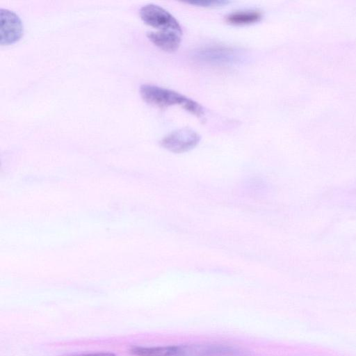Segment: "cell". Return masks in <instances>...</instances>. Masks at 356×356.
Listing matches in <instances>:
<instances>
[{
  "label": "cell",
  "mask_w": 356,
  "mask_h": 356,
  "mask_svg": "<svg viewBox=\"0 0 356 356\" xmlns=\"http://www.w3.org/2000/svg\"><path fill=\"white\" fill-rule=\"evenodd\" d=\"M143 99L149 104L159 107L178 105L191 113L201 118L204 115L202 106L194 100L172 90L151 84L140 87Z\"/></svg>",
  "instance_id": "6da1fadb"
},
{
  "label": "cell",
  "mask_w": 356,
  "mask_h": 356,
  "mask_svg": "<svg viewBox=\"0 0 356 356\" xmlns=\"http://www.w3.org/2000/svg\"><path fill=\"white\" fill-rule=\"evenodd\" d=\"M241 348L223 344H185L177 346L176 356H248Z\"/></svg>",
  "instance_id": "7a4b0ae2"
},
{
  "label": "cell",
  "mask_w": 356,
  "mask_h": 356,
  "mask_svg": "<svg viewBox=\"0 0 356 356\" xmlns=\"http://www.w3.org/2000/svg\"><path fill=\"white\" fill-rule=\"evenodd\" d=\"M140 15L145 23L160 31H172L182 34L179 22L168 11L158 5L149 3L142 6Z\"/></svg>",
  "instance_id": "3957f363"
},
{
  "label": "cell",
  "mask_w": 356,
  "mask_h": 356,
  "mask_svg": "<svg viewBox=\"0 0 356 356\" xmlns=\"http://www.w3.org/2000/svg\"><path fill=\"white\" fill-rule=\"evenodd\" d=\"M200 140V135L189 128L175 130L161 140L163 147L173 153H184L195 147Z\"/></svg>",
  "instance_id": "277c9868"
},
{
  "label": "cell",
  "mask_w": 356,
  "mask_h": 356,
  "mask_svg": "<svg viewBox=\"0 0 356 356\" xmlns=\"http://www.w3.org/2000/svg\"><path fill=\"white\" fill-rule=\"evenodd\" d=\"M0 44H9L18 40L23 33V24L19 16L12 10L0 9Z\"/></svg>",
  "instance_id": "5b68a950"
},
{
  "label": "cell",
  "mask_w": 356,
  "mask_h": 356,
  "mask_svg": "<svg viewBox=\"0 0 356 356\" xmlns=\"http://www.w3.org/2000/svg\"><path fill=\"white\" fill-rule=\"evenodd\" d=\"M196 56L200 60L213 64H229L236 63L239 55L231 48L214 47L198 51Z\"/></svg>",
  "instance_id": "8992f818"
},
{
  "label": "cell",
  "mask_w": 356,
  "mask_h": 356,
  "mask_svg": "<svg viewBox=\"0 0 356 356\" xmlns=\"http://www.w3.org/2000/svg\"><path fill=\"white\" fill-rule=\"evenodd\" d=\"M181 35L172 31H148L147 36L156 46L168 52L176 51L181 43Z\"/></svg>",
  "instance_id": "52a82bcc"
},
{
  "label": "cell",
  "mask_w": 356,
  "mask_h": 356,
  "mask_svg": "<svg viewBox=\"0 0 356 356\" xmlns=\"http://www.w3.org/2000/svg\"><path fill=\"white\" fill-rule=\"evenodd\" d=\"M129 353L135 356H176L177 346H133L129 349Z\"/></svg>",
  "instance_id": "ba28073f"
},
{
  "label": "cell",
  "mask_w": 356,
  "mask_h": 356,
  "mask_svg": "<svg viewBox=\"0 0 356 356\" xmlns=\"http://www.w3.org/2000/svg\"><path fill=\"white\" fill-rule=\"evenodd\" d=\"M261 14L257 10H243L232 13L227 16L226 21L233 25H247L260 21Z\"/></svg>",
  "instance_id": "9c48e42d"
},
{
  "label": "cell",
  "mask_w": 356,
  "mask_h": 356,
  "mask_svg": "<svg viewBox=\"0 0 356 356\" xmlns=\"http://www.w3.org/2000/svg\"><path fill=\"white\" fill-rule=\"evenodd\" d=\"M190 4L202 7H216L226 5L229 3L226 0H201L188 2Z\"/></svg>",
  "instance_id": "30bf717a"
},
{
  "label": "cell",
  "mask_w": 356,
  "mask_h": 356,
  "mask_svg": "<svg viewBox=\"0 0 356 356\" xmlns=\"http://www.w3.org/2000/svg\"><path fill=\"white\" fill-rule=\"evenodd\" d=\"M70 356H116V355L113 353L101 352V353H88V354H81V355H70Z\"/></svg>",
  "instance_id": "8fae6325"
}]
</instances>
